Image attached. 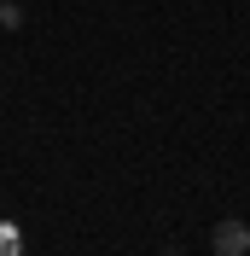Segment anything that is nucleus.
<instances>
[{"mask_svg":"<svg viewBox=\"0 0 250 256\" xmlns=\"http://www.w3.org/2000/svg\"><path fill=\"white\" fill-rule=\"evenodd\" d=\"M210 250H216V256H250V227L244 222H216Z\"/></svg>","mask_w":250,"mask_h":256,"instance_id":"nucleus-1","label":"nucleus"},{"mask_svg":"<svg viewBox=\"0 0 250 256\" xmlns=\"http://www.w3.org/2000/svg\"><path fill=\"white\" fill-rule=\"evenodd\" d=\"M0 256H24V233H18V222H0Z\"/></svg>","mask_w":250,"mask_h":256,"instance_id":"nucleus-2","label":"nucleus"}]
</instances>
